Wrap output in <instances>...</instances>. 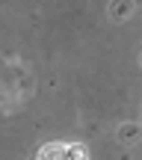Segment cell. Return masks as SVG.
Masks as SVG:
<instances>
[{
    "instance_id": "cell-2",
    "label": "cell",
    "mask_w": 142,
    "mask_h": 160,
    "mask_svg": "<svg viewBox=\"0 0 142 160\" xmlns=\"http://www.w3.org/2000/svg\"><path fill=\"white\" fill-rule=\"evenodd\" d=\"M86 154H89V151H86V145H77V142H71V145H68V154H65V157H74V160H83Z\"/></svg>"
},
{
    "instance_id": "cell-1",
    "label": "cell",
    "mask_w": 142,
    "mask_h": 160,
    "mask_svg": "<svg viewBox=\"0 0 142 160\" xmlns=\"http://www.w3.org/2000/svg\"><path fill=\"white\" fill-rule=\"evenodd\" d=\"M68 154V145H62V142H51V145H42V151H39V157H65Z\"/></svg>"
}]
</instances>
